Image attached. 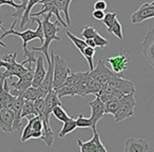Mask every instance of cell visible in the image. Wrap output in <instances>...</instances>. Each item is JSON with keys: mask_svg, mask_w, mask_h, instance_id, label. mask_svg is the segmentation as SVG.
Here are the masks:
<instances>
[{"mask_svg": "<svg viewBox=\"0 0 154 152\" xmlns=\"http://www.w3.org/2000/svg\"><path fill=\"white\" fill-rule=\"evenodd\" d=\"M30 20L32 22H36L37 23V29L35 31L30 30V29L23 31V32L15 31V26H16V23H17V21L15 20V21L13 22V24L11 26V28L3 32V34L1 35V38L0 39L5 38V37L9 36V35H15V36L20 37V38L22 39V48H23V58H24V60L21 64H30V66H32V64H34V62L36 64V59H35V56H34L35 52L30 51V50L28 49V42L33 40V39L38 38L39 40H40V42L43 43L45 38H43L42 19H40V18H38V17H30Z\"/></svg>", "mask_w": 154, "mask_h": 152, "instance_id": "1", "label": "cell"}, {"mask_svg": "<svg viewBox=\"0 0 154 152\" xmlns=\"http://www.w3.org/2000/svg\"><path fill=\"white\" fill-rule=\"evenodd\" d=\"M52 14H45V16L42 18V28H43V43L41 47H32L31 51H40L45 54V58L47 59L48 64L51 62V56H50V45L52 41H60V37H58L57 33L60 31L61 24L59 21L56 20L55 22H52L50 20Z\"/></svg>", "mask_w": 154, "mask_h": 152, "instance_id": "2", "label": "cell"}, {"mask_svg": "<svg viewBox=\"0 0 154 152\" xmlns=\"http://www.w3.org/2000/svg\"><path fill=\"white\" fill-rule=\"evenodd\" d=\"M16 56H17V51H15L13 54H5L1 59L7 64L5 66V71L0 73V77L3 79H12L14 76L20 78L22 75H24L29 71L28 68L24 67L21 62L16 61Z\"/></svg>", "mask_w": 154, "mask_h": 152, "instance_id": "3", "label": "cell"}, {"mask_svg": "<svg viewBox=\"0 0 154 152\" xmlns=\"http://www.w3.org/2000/svg\"><path fill=\"white\" fill-rule=\"evenodd\" d=\"M71 70L63 57L54 55V74H53V90L61 88L66 78L71 74Z\"/></svg>", "mask_w": 154, "mask_h": 152, "instance_id": "4", "label": "cell"}, {"mask_svg": "<svg viewBox=\"0 0 154 152\" xmlns=\"http://www.w3.org/2000/svg\"><path fill=\"white\" fill-rule=\"evenodd\" d=\"M136 107L134 94H127L120 98L119 108L116 114L114 115L116 123L122 122L127 118L134 115V108Z\"/></svg>", "mask_w": 154, "mask_h": 152, "instance_id": "5", "label": "cell"}, {"mask_svg": "<svg viewBox=\"0 0 154 152\" xmlns=\"http://www.w3.org/2000/svg\"><path fill=\"white\" fill-rule=\"evenodd\" d=\"M29 71L24 75H22L19 78L18 82H11L9 85L10 87V94L14 97H18L22 95V93L26 90L28 88L32 87L33 77H34V70L32 66L28 64Z\"/></svg>", "mask_w": 154, "mask_h": 152, "instance_id": "6", "label": "cell"}, {"mask_svg": "<svg viewBox=\"0 0 154 152\" xmlns=\"http://www.w3.org/2000/svg\"><path fill=\"white\" fill-rule=\"evenodd\" d=\"M113 74L114 72L106 66L105 61L103 59H99L96 67L93 69V71H90L91 77L94 78L96 82H98L101 86L107 85L109 82V80L111 79V77L113 76Z\"/></svg>", "mask_w": 154, "mask_h": 152, "instance_id": "7", "label": "cell"}, {"mask_svg": "<svg viewBox=\"0 0 154 152\" xmlns=\"http://www.w3.org/2000/svg\"><path fill=\"white\" fill-rule=\"evenodd\" d=\"M150 18H154V1L145 2L131 15V23L138 24Z\"/></svg>", "mask_w": 154, "mask_h": 152, "instance_id": "8", "label": "cell"}, {"mask_svg": "<svg viewBox=\"0 0 154 152\" xmlns=\"http://www.w3.org/2000/svg\"><path fill=\"white\" fill-rule=\"evenodd\" d=\"M108 85H111L114 88L118 89L120 92H122L125 95L127 94H135V87L132 82L126 79L124 74H116L114 73L111 79L109 80Z\"/></svg>", "mask_w": 154, "mask_h": 152, "instance_id": "9", "label": "cell"}, {"mask_svg": "<svg viewBox=\"0 0 154 152\" xmlns=\"http://www.w3.org/2000/svg\"><path fill=\"white\" fill-rule=\"evenodd\" d=\"M77 144L80 148V152H108L106 147L100 141V136L96 132H94L93 137L88 141H82L80 139L77 141Z\"/></svg>", "mask_w": 154, "mask_h": 152, "instance_id": "10", "label": "cell"}, {"mask_svg": "<svg viewBox=\"0 0 154 152\" xmlns=\"http://www.w3.org/2000/svg\"><path fill=\"white\" fill-rule=\"evenodd\" d=\"M141 48L147 62L154 69V29L147 32L141 43Z\"/></svg>", "mask_w": 154, "mask_h": 152, "instance_id": "11", "label": "cell"}, {"mask_svg": "<svg viewBox=\"0 0 154 152\" xmlns=\"http://www.w3.org/2000/svg\"><path fill=\"white\" fill-rule=\"evenodd\" d=\"M91 108V120H92V130L93 132H96V125L101 118L103 117V115L106 114V108L105 104L100 101L99 97H95L94 101H90L89 104Z\"/></svg>", "mask_w": 154, "mask_h": 152, "instance_id": "12", "label": "cell"}, {"mask_svg": "<svg viewBox=\"0 0 154 152\" xmlns=\"http://www.w3.org/2000/svg\"><path fill=\"white\" fill-rule=\"evenodd\" d=\"M149 143L143 138L130 137L125 141L124 152H149Z\"/></svg>", "mask_w": 154, "mask_h": 152, "instance_id": "13", "label": "cell"}, {"mask_svg": "<svg viewBox=\"0 0 154 152\" xmlns=\"http://www.w3.org/2000/svg\"><path fill=\"white\" fill-rule=\"evenodd\" d=\"M51 59L52 60L49 64V68H48L45 77L43 78L42 82H41L40 86L38 87V89L41 91V93H42L45 97L53 90V74H54V52H53V50H51Z\"/></svg>", "mask_w": 154, "mask_h": 152, "instance_id": "14", "label": "cell"}, {"mask_svg": "<svg viewBox=\"0 0 154 152\" xmlns=\"http://www.w3.org/2000/svg\"><path fill=\"white\" fill-rule=\"evenodd\" d=\"M124 93L120 92L118 89L114 88L111 85H103L101 86V89L98 93H97L95 96L99 97L100 101H103V104H106L107 101H112V99H120L122 96H124Z\"/></svg>", "mask_w": 154, "mask_h": 152, "instance_id": "15", "label": "cell"}, {"mask_svg": "<svg viewBox=\"0 0 154 152\" xmlns=\"http://www.w3.org/2000/svg\"><path fill=\"white\" fill-rule=\"evenodd\" d=\"M59 10L58 8L56 7L55 2L54 1H51V2H45L41 5V10L38 12V13H34V14H31L30 17H39V16H42L45 14H52V15H55V17L57 18V21H59V23L61 24L62 28H68V24L66 22H64L62 20V18L60 17V14H59Z\"/></svg>", "mask_w": 154, "mask_h": 152, "instance_id": "16", "label": "cell"}, {"mask_svg": "<svg viewBox=\"0 0 154 152\" xmlns=\"http://www.w3.org/2000/svg\"><path fill=\"white\" fill-rule=\"evenodd\" d=\"M45 119L42 120L48 126L50 125V115L52 114V110L57 106H61L60 98L57 96V93L55 90H52L47 96L45 97Z\"/></svg>", "mask_w": 154, "mask_h": 152, "instance_id": "17", "label": "cell"}, {"mask_svg": "<svg viewBox=\"0 0 154 152\" xmlns=\"http://www.w3.org/2000/svg\"><path fill=\"white\" fill-rule=\"evenodd\" d=\"M105 62H108L111 66V70L116 74H124L126 69L128 68V58L124 53L119 54L114 57H110L103 60Z\"/></svg>", "mask_w": 154, "mask_h": 152, "instance_id": "18", "label": "cell"}, {"mask_svg": "<svg viewBox=\"0 0 154 152\" xmlns=\"http://www.w3.org/2000/svg\"><path fill=\"white\" fill-rule=\"evenodd\" d=\"M14 119H15V115L12 110H9L7 108L0 109V129L3 132H14Z\"/></svg>", "mask_w": 154, "mask_h": 152, "instance_id": "19", "label": "cell"}, {"mask_svg": "<svg viewBox=\"0 0 154 152\" xmlns=\"http://www.w3.org/2000/svg\"><path fill=\"white\" fill-rule=\"evenodd\" d=\"M45 74H47V70L45 68L43 57L42 56H38L36 58V68L34 70V77H33L32 87L38 88L41 82H42L43 78L45 77Z\"/></svg>", "mask_w": 154, "mask_h": 152, "instance_id": "20", "label": "cell"}, {"mask_svg": "<svg viewBox=\"0 0 154 152\" xmlns=\"http://www.w3.org/2000/svg\"><path fill=\"white\" fill-rule=\"evenodd\" d=\"M56 7L58 8L60 12L64 14V18L66 20V24L69 26H71V18H70V13H69V8L72 2V0H54Z\"/></svg>", "mask_w": 154, "mask_h": 152, "instance_id": "21", "label": "cell"}, {"mask_svg": "<svg viewBox=\"0 0 154 152\" xmlns=\"http://www.w3.org/2000/svg\"><path fill=\"white\" fill-rule=\"evenodd\" d=\"M21 96L24 98V101H35L39 98H45L41 91L38 88H34V87H30V88L26 89L22 93Z\"/></svg>", "mask_w": 154, "mask_h": 152, "instance_id": "22", "label": "cell"}, {"mask_svg": "<svg viewBox=\"0 0 154 152\" xmlns=\"http://www.w3.org/2000/svg\"><path fill=\"white\" fill-rule=\"evenodd\" d=\"M41 0H28L26 7V11L23 13V16L21 18V21H20V29H23L24 26L30 21V15H31V10L34 5L40 3Z\"/></svg>", "mask_w": 154, "mask_h": 152, "instance_id": "23", "label": "cell"}, {"mask_svg": "<svg viewBox=\"0 0 154 152\" xmlns=\"http://www.w3.org/2000/svg\"><path fill=\"white\" fill-rule=\"evenodd\" d=\"M34 116H38L37 115L36 110H35L34 101H26L23 104V107H22L21 118H23V117L32 118V117H34Z\"/></svg>", "mask_w": 154, "mask_h": 152, "instance_id": "24", "label": "cell"}, {"mask_svg": "<svg viewBox=\"0 0 154 152\" xmlns=\"http://www.w3.org/2000/svg\"><path fill=\"white\" fill-rule=\"evenodd\" d=\"M76 128H77L76 119H74L73 117H70L66 123H63V127H62L61 130H60L58 136H59V138H63L66 134L73 132Z\"/></svg>", "mask_w": 154, "mask_h": 152, "instance_id": "25", "label": "cell"}, {"mask_svg": "<svg viewBox=\"0 0 154 152\" xmlns=\"http://www.w3.org/2000/svg\"><path fill=\"white\" fill-rule=\"evenodd\" d=\"M100 89H101V85L98 82H96L94 78L91 77V75L89 74V77L87 79V95L89 94L96 95L100 91Z\"/></svg>", "mask_w": 154, "mask_h": 152, "instance_id": "26", "label": "cell"}, {"mask_svg": "<svg viewBox=\"0 0 154 152\" xmlns=\"http://www.w3.org/2000/svg\"><path fill=\"white\" fill-rule=\"evenodd\" d=\"M66 36L69 37V38L71 39V41H72L73 43H74V45L75 47L78 49V51L80 52V53H82L84 52V50L86 49L87 47H88V45H87V42H86V40H82V39H80V38H78L77 36H75V35H73L71 32H66Z\"/></svg>", "mask_w": 154, "mask_h": 152, "instance_id": "27", "label": "cell"}, {"mask_svg": "<svg viewBox=\"0 0 154 152\" xmlns=\"http://www.w3.org/2000/svg\"><path fill=\"white\" fill-rule=\"evenodd\" d=\"M119 103H120V99H112V101H107L105 104L106 114L115 115L116 112L118 111V108H119Z\"/></svg>", "mask_w": 154, "mask_h": 152, "instance_id": "28", "label": "cell"}, {"mask_svg": "<svg viewBox=\"0 0 154 152\" xmlns=\"http://www.w3.org/2000/svg\"><path fill=\"white\" fill-rule=\"evenodd\" d=\"M52 114L57 118L59 122H62V123H66L71 116H69L66 114V112L64 111V109L62 108V106H57L55 107L53 110H52Z\"/></svg>", "mask_w": 154, "mask_h": 152, "instance_id": "29", "label": "cell"}, {"mask_svg": "<svg viewBox=\"0 0 154 152\" xmlns=\"http://www.w3.org/2000/svg\"><path fill=\"white\" fill-rule=\"evenodd\" d=\"M82 54L84 55V57L87 59V61H88L90 71H93V69H94V64H93V58H94V55H95V49H94V48H91V47H87L86 49L84 50V52H82Z\"/></svg>", "mask_w": 154, "mask_h": 152, "instance_id": "30", "label": "cell"}, {"mask_svg": "<svg viewBox=\"0 0 154 152\" xmlns=\"http://www.w3.org/2000/svg\"><path fill=\"white\" fill-rule=\"evenodd\" d=\"M35 110L37 112V115L41 118L45 119V98H39L37 101H34Z\"/></svg>", "mask_w": 154, "mask_h": 152, "instance_id": "31", "label": "cell"}, {"mask_svg": "<svg viewBox=\"0 0 154 152\" xmlns=\"http://www.w3.org/2000/svg\"><path fill=\"white\" fill-rule=\"evenodd\" d=\"M77 128H92V120L90 117H85L82 114H79L76 118Z\"/></svg>", "mask_w": 154, "mask_h": 152, "instance_id": "32", "label": "cell"}, {"mask_svg": "<svg viewBox=\"0 0 154 152\" xmlns=\"http://www.w3.org/2000/svg\"><path fill=\"white\" fill-rule=\"evenodd\" d=\"M107 31L109 33H112V34L117 37V38H119V39L124 38V36H122V23H120L118 20H116L115 23L110 29H107Z\"/></svg>", "mask_w": 154, "mask_h": 152, "instance_id": "33", "label": "cell"}, {"mask_svg": "<svg viewBox=\"0 0 154 152\" xmlns=\"http://www.w3.org/2000/svg\"><path fill=\"white\" fill-rule=\"evenodd\" d=\"M28 124L24 127L23 131H22L21 135V141H26L31 139V135H32V118H28Z\"/></svg>", "mask_w": 154, "mask_h": 152, "instance_id": "34", "label": "cell"}, {"mask_svg": "<svg viewBox=\"0 0 154 152\" xmlns=\"http://www.w3.org/2000/svg\"><path fill=\"white\" fill-rule=\"evenodd\" d=\"M116 16H117L116 13H107L105 15V17H103V24L107 26V29H110L115 23V21L117 20Z\"/></svg>", "mask_w": 154, "mask_h": 152, "instance_id": "35", "label": "cell"}, {"mask_svg": "<svg viewBox=\"0 0 154 152\" xmlns=\"http://www.w3.org/2000/svg\"><path fill=\"white\" fill-rule=\"evenodd\" d=\"M97 33L98 32H97L94 28L88 26H86V28L84 29V31L82 32V37L86 39V40H88V39H93Z\"/></svg>", "mask_w": 154, "mask_h": 152, "instance_id": "36", "label": "cell"}, {"mask_svg": "<svg viewBox=\"0 0 154 152\" xmlns=\"http://www.w3.org/2000/svg\"><path fill=\"white\" fill-rule=\"evenodd\" d=\"M93 40H94L96 47H99V48H105L109 45V41H108L105 37H103L101 35H99V33H97V34L95 35V37L93 38Z\"/></svg>", "mask_w": 154, "mask_h": 152, "instance_id": "37", "label": "cell"}, {"mask_svg": "<svg viewBox=\"0 0 154 152\" xmlns=\"http://www.w3.org/2000/svg\"><path fill=\"white\" fill-rule=\"evenodd\" d=\"M108 5L105 0H97L94 3V10H99V11H105L107 9Z\"/></svg>", "mask_w": 154, "mask_h": 152, "instance_id": "38", "label": "cell"}, {"mask_svg": "<svg viewBox=\"0 0 154 152\" xmlns=\"http://www.w3.org/2000/svg\"><path fill=\"white\" fill-rule=\"evenodd\" d=\"M105 15L106 14L103 13V11H99V10H94V11L92 12V16L94 17V19H96V20H103Z\"/></svg>", "mask_w": 154, "mask_h": 152, "instance_id": "39", "label": "cell"}, {"mask_svg": "<svg viewBox=\"0 0 154 152\" xmlns=\"http://www.w3.org/2000/svg\"><path fill=\"white\" fill-rule=\"evenodd\" d=\"M86 42H87V45H88V47H91V48H96V45H95V42H94V40L93 39H88V40H86Z\"/></svg>", "mask_w": 154, "mask_h": 152, "instance_id": "40", "label": "cell"}, {"mask_svg": "<svg viewBox=\"0 0 154 152\" xmlns=\"http://www.w3.org/2000/svg\"><path fill=\"white\" fill-rule=\"evenodd\" d=\"M0 30H2L3 32H5V29L2 26V21H1V20H0ZM0 45H1V47H2V48H7V45H5V43H3L1 39H0Z\"/></svg>", "mask_w": 154, "mask_h": 152, "instance_id": "41", "label": "cell"}, {"mask_svg": "<svg viewBox=\"0 0 154 152\" xmlns=\"http://www.w3.org/2000/svg\"><path fill=\"white\" fill-rule=\"evenodd\" d=\"M5 66H7V64L0 58V68H5Z\"/></svg>", "mask_w": 154, "mask_h": 152, "instance_id": "42", "label": "cell"}]
</instances>
